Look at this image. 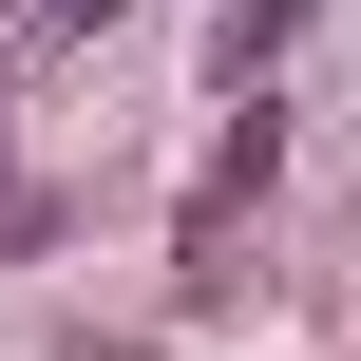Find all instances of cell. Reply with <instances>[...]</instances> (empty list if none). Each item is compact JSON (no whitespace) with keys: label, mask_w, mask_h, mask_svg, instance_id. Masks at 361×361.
I'll list each match as a JSON object with an SVG mask.
<instances>
[{"label":"cell","mask_w":361,"mask_h":361,"mask_svg":"<svg viewBox=\"0 0 361 361\" xmlns=\"http://www.w3.org/2000/svg\"><path fill=\"white\" fill-rule=\"evenodd\" d=\"M305 19H324V0H247V19H228V95H247V76H267V57L305 38Z\"/></svg>","instance_id":"cell-1"}]
</instances>
